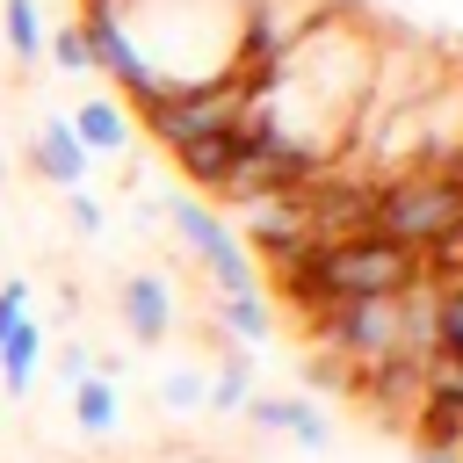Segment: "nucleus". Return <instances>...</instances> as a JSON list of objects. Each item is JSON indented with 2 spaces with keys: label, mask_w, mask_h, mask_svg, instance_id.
<instances>
[{
  "label": "nucleus",
  "mask_w": 463,
  "mask_h": 463,
  "mask_svg": "<svg viewBox=\"0 0 463 463\" xmlns=\"http://www.w3.org/2000/svg\"><path fill=\"white\" fill-rule=\"evenodd\" d=\"M29 166H36L51 188H87V166H94V159H87V145L72 137V123L51 116V123L36 130V145H29Z\"/></svg>",
  "instance_id": "8"
},
{
  "label": "nucleus",
  "mask_w": 463,
  "mask_h": 463,
  "mask_svg": "<svg viewBox=\"0 0 463 463\" xmlns=\"http://www.w3.org/2000/svg\"><path fill=\"white\" fill-rule=\"evenodd\" d=\"M116 318H123V333H130L137 347H159V340L174 333V282L152 275V268H130V275L116 282Z\"/></svg>",
  "instance_id": "6"
},
{
  "label": "nucleus",
  "mask_w": 463,
  "mask_h": 463,
  "mask_svg": "<svg viewBox=\"0 0 463 463\" xmlns=\"http://www.w3.org/2000/svg\"><path fill=\"white\" fill-rule=\"evenodd\" d=\"M246 398H253V347L224 340V354H217V369H210V391H203V412L232 420V412H239Z\"/></svg>",
  "instance_id": "10"
},
{
  "label": "nucleus",
  "mask_w": 463,
  "mask_h": 463,
  "mask_svg": "<svg viewBox=\"0 0 463 463\" xmlns=\"http://www.w3.org/2000/svg\"><path fill=\"white\" fill-rule=\"evenodd\" d=\"M304 383H311V391H340V398H347V391H354V369H347L340 354H326V347H318V354L304 362Z\"/></svg>",
  "instance_id": "18"
},
{
  "label": "nucleus",
  "mask_w": 463,
  "mask_h": 463,
  "mask_svg": "<svg viewBox=\"0 0 463 463\" xmlns=\"http://www.w3.org/2000/svg\"><path fill=\"white\" fill-rule=\"evenodd\" d=\"M80 36H87L94 72H109V80L130 94V109H145V101H159V94H166V87H159V72L145 65V43L123 29V14H116V7H87V14H80Z\"/></svg>",
  "instance_id": "4"
},
{
  "label": "nucleus",
  "mask_w": 463,
  "mask_h": 463,
  "mask_svg": "<svg viewBox=\"0 0 463 463\" xmlns=\"http://www.w3.org/2000/svg\"><path fill=\"white\" fill-rule=\"evenodd\" d=\"M217 326H224L239 347H260V340L275 333V311H268L260 289H232V297H217Z\"/></svg>",
  "instance_id": "12"
},
{
  "label": "nucleus",
  "mask_w": 463,
  "mask_h": 463,
  "mask_svg": "<svg viewBox=\"0 0 463 463\" xmlns=\"http://www.w3.org/2000/svg\"><path fill=\"white\" fill-rule=\"evenodd\" d=\"M137 116H145V130H152L166 152H188V145L224 137V130L246 123V87H239L232 72H224V80H203V87H166V94L145 101Z\"/></svg>",
  "instance_id": "2"
},
{
  "label": "nucleus",
  "mask_w": 463,
  "mask_h": 463,
  "mask_svg": "<svg viewBox=\"0 0 463 463\" xmlns=\"http://www.w3.org/2000/svg\"><path fill=\"white\" fill-rule=\"evenodd\" d=\"M43 51L58 58V72H94V58H87V36H80V22H58V29H43Z\"/></svg>",
  "instance_id": "17"
},
{
  "label": "nucleus",
  "mask_w": 463,
  "mask_h": 463,
  "mask_svg": "<svg viewBox=\"0 0 463 463\" xmlns=\"http://www.w3.org/2000/svg\"><path fill=\"white\" fill-rule=\"evenodd\" d=\"M65 210H72V232H80V239H101V232H109V210H101L87 188H65Z\"/></svg>",
  "instance_id": "19"
},
{
  "label": "nucleus",
  "mask_w": 463,
  "mask_h": 463,
  "mask_svg": "<svg viewBox=\"0 0 463 463\" xmlns=\"http://www.w3.org/2000/svg\"><path fill=\"white\" fill-rule=\"evenodd\" d=\"M354 398L383 420V427H412L420 398H427V362L420 354H383L369 369H354Z\"/></svg>",
  "instance_id": "5"
},
{
  "label": "nucleus",
  "mask_w": 463,
  "mask_h": 463,
  "mask_svg": "<svg viewBox=\"0 0 463 463\" xmlns=\"http://www.w3.org/2000/svg\"><path fill=\"white\" fill-rule=\"evenodd\" d=\"M65 123H72V137L87 145V159H116V152L130 145V109H123L116 94H87Z\"/></svg>",
  "instance_id": "9"
},
{
  "label": "nucleus",
  "mask_w": 463,
  "mask_h": 463,
  "mask_svg": "<svg viewBox=\"0 0 463 463\" xmlns=\"http://www.w3.org/2000/svg\"><path fill=\"white\" fill-rule=\"evenodd\" d=\"M22 318H29V282H22V275H7V282H0V333H7V326H22Z\"/></svg>",
  "instance_id": "20"
},
{
  "label": "nucleus",
  "mask_w": 463,
  "mask_h": 463,
  "mask_svg": "<svg viewBox=\"0 0 463 463\" xmlns=\"http://www.w3.org/2000/svg\"><path fill=\"white\" fill-rule=\"evenodd\" d=\"M203 391H210L203 369H166V376H159V405H166V412H203Z\"/></svg>",
  "instance_id": "16"
},
{
  "label": "nucleus",
  "mask_w": 463,
  "mask_h": 463,
  "mask_svg": "<svg viewBox=\"0 0 463 463\" xmlns=\"http://www.w3.org/2000/svg\"><path fill=\"white\" fill-rule=\"evenodd\" d=\"M36 369H43V326L22 318V326L0 333V391H7V398H29Z\"/></svg>",
  "instance_id": "11"
},
{
  "label": "nucleus",
  "mask_w": 463,
  "mask_h": 463,
  "mask_svg": "<svg viewBox=\"0 0 463 463\" xmlns=\"http://www.w3.org/2000/svg\"><path fill=\"white\" fill-rule=\"evenodd\" d=\"M260 434H289L297 449H311V456H326L333 449V427H326V412L311 405V398H268V391H253L246 405H239Z\"/></svg>",
  "instance_id": "7"
},
{
  "label": "nucleus",
  "mask_w": 463,
  "mask_h": 463,
  "mask_svg": "<svg viewBox=\"0 0 463 463\" xmlns=\"http://www.w3.org/2000/svg\"><path fill=\"white\" fill-rule=\"evenodd\" d=\"M420 463H463V449H441V441H420Z\"/></svg>",
  "instance_id": "22"
},
{
  "label": "nucleus",
  "mask_w": 463,
  "mask_h": 463,
  "mask_svg": "<svg viewBox=\"0 0 463 463\" xmlns=\"http://www.w3.org/2000/svg\"><path fill=\"white\" fill-rule=\"evenodd\" d=\"M116 412H123L116 376H80V383H72V420H80V434H109Z\"/></svg>",
  "instance_id": "13"
},
{
  "label": "nucleus",
  "mask_w": 463,
  "mask_h": 463,
  "mask_svg": "<svg viewBox=\"0 0 463 463\" xmlns=\"http://www.w3.org/2000/svg\"><path fill=\"white\" fill-rule=\"evenodd\" d=\"M434 347L463 354V282H434Z\"/></svg>",
  "instance_id": "15"
},
{
  "label": "nucleus",
  "mask_w": 463,
  "mask_h": 463,
  "mask_svg": "<svg viewBox=\"0 0 463 463\" xmlns=\"http://www.w3.org/2000/svg\"><path fill=\"white\" fill-rule=\"evenodd\" d=\"M369 232L412 246V253H434L449 232H463V166H405V174H383L376 181V203H369Z\"/></svg>",
  "instance_id": "1"
},
{
  "label": "nucleus",
  "mask_w": 463,
  "mask_h": 463,
  "mask_svg": "<svg viewBox=\"0 0 463 463\" xmlns=\"http://www.w3.org/2000/svg\"><path fill=\"white\" fill-rule=\"evenodd\" d=\"M80 376H94V354H87V347H65V354H58V383L72 391Z\"/></svg>",
  "instance_id": "21"
},
{
  "label": "nucleus",
  "mask_w": 463,
  "mask_h": 463,
  "mask_svg": "<svg viewBox=\"0 0 463 463\" xmlns=\"http://www.w3.org/2000/svg\"><path fill=\"white\" fill-rule=\"evenodd\" d=\"M43 29H51V22H43L36 0H0V36H7V51H14L22 65L43 58Z\"/></svg>",
  "instance_id": "14"
},
{
  "label": "nucleus",
  "mask_w": 463,
  "mask_h": 463,
  "mask_svg": "<svg viewBox=\"0 0 463 463\" xmlns=\"http://www.w3.org/2000/svg\"><path fill=\"white\" fill-rule=\"evenodd\" d=\"M166 210V224H174V239L195 253V268L210 275V289L217 297H232V289H260L253 282V253L239 246V232H232V217H217L203 195H166L159 203Z\"/></svg>",
  "instance_id": "3"
}]
</instances>
